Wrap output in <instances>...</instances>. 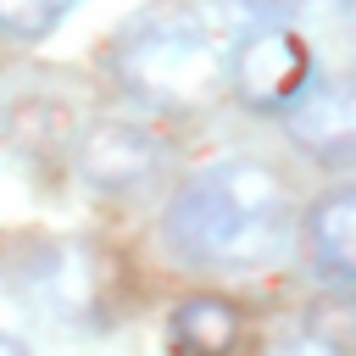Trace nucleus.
Instances as JSON below:
<instances>
[{
	"instance_id": "1",
	"label": "nucleus",
	"mask_w": 356,
	"mask_h": 356,
	"mask_svg": "<svg viewBox=\"0 0 356 356\" xmlns=\"http://www.w3.org/2000/svg\"><path fill=\"white\" fill-rule=\"evenodd\" d=\"M167 245L189 267H217V273H256L273 267L289 250L295 234V206L284 178L267 161H211L184 189L167 200L161 222Z\"/></svg>"
},
{
	"instance_id": "2",
	"label": "nucleus",
	"mask_w": 356,
	"mask_h": 356,
	"mask_svg": "<svg viewBox=\"0 0 356 356\" xmlns=\"http://www.w3.org/2000/svg\"><path fill=\"white\" fill-rule=\"evenodd\" d=\"M111 78L128 100L150 111H195L206 106L228 78V50L217 44L211 22L184 0H156L134 11L111 39Z\"/></svg>"
},
{
	"instance_id": "3",
	"label": "nucleus",
	"mask_w": 356,
	"mask_h": 356,
	"mask_svg": "<svg viewBox=\"0 0 356 356\" xmlns=\"http://www.w3.org/2000/svg\"><path fill=\"white\" fill-rule=\"evenodd\" d=\"M222 78L228 89L250 106V111H289L312 83H317V61H312V44L284 28V22H250L228 61H222Z\"/></svg>"
},
{
	"instance_id": "4",
	"label": "nucleus",
	"mask_w": 356,
	"mask_h": 356,
	"mask_svg": "<svg viewBox=\"0 0 356 356\" xmlns=\"http://www.w3.org/2000/svg\"><path fill=\"white\" fill-rule=\"evenodd\" d=\"M72 161H78V172H83L89 189L128 195V189H145V184L161 172L167 150H161V139H156L150 128H139V122H95V128L78 134Z\"/></svg>"
},
{
	"instance_id": "5",
	"label": "nucleus",
	"mask_w": 356,
	"mask_h": 356,
	"mask_svg": "<svg viewBox=\"0 0 356 356\" xmlns=\"http://www.w3.org/2000/svg\"><path fill=\"white\" fill-rule=\"evenodd\" d=\"M22 284H28L33 306H39L44 317H56V323H83V317L100 306V267H95L89 250H78V245H50V250H39V256L28 261V273H22Z\"/></svg>"
},
{
	"instance_id": "6",
	"label": "nucleus",
	"mask_w": 356,
	"mask_h": 356,
	"mask_svg": "<svg viewBox=\"0 0 356 356\" xmlns=\"http://www.w3.org/2000/svg\"><path fill=\"white\" fill-rule=\"evenodd\" d=\"M284 122L300 150L323 161H356V83H312Z\"/></svg>"
},
{
	"instance_id": "7",
	"label": "nucleus",
	"mask_w": 356,
	"mask_h": 356,
	"mask_svg": "<svg viewBox=\"0 0 356 356\" xmlns=\"http://www.w3.org/2000/svg\"><path fill=\"white\" fill-rule=\"evenodd\" d=\"M245 317L222 295H189L167 317V350L172 356H239Z\"/></svg>"
},
{
	"instance_id": "8",
	"label": "nucleus",
	"mask_w": 356,
	"mask_h": 356,
	"mask_svg": "<svg viewBox=\"0 0 356 356\" xmlns=\"http://www.w3.org/2000/svg\"><path fill=\"white\" fill-rule=\"evenodd\" d=\"M306 245H312V261L328 284H345L356 289V184L350 189H334L312 206L306 217Z\"/></svg>"
},
{
	"instance_id": "9",
	"label": "nucleus",
	"mask_w": 356,
	"mask_h": 356,
	"mask_svg": "<svg viewBox=\"0 0 356 356\" xmlns=\"http://www.w3.org/2000/svg\"><path fill=\"white\" fill-rule=\"evenodd\" d=\"M78 0H0V33L6 39H44L72 17Z\"/></svg>"
},
{
	"instance_id": "10",
	"label": "nucleus",
	"mask_w": 356,
	"mask_h": 356,
	"mask_svg": "<svg viewBox=\"0 0 356 356\" xmlns=\"http://www.w3.org/2000/svg\"><path fill=\"white\" fill-rule=\"evenodd\" d=\"M234 17H245V22H289L306 0H222Z\"/></svg>"
},
{
	"instance_id": "11",
	"label": "nucleus",
	"mask_w": 356,
	"mask_h": 356,
	"mask_svg": "<svg viewBox=\"0 0 356 356\" xmlns=\"http://www.w3.org/2000/svg\"><path fill=\"white\" fill-rule=\"evenodd\" d=\"M278 356H345V350L334 339H323V334H295V339L278 345Z\"/></svg>"
},
{
	"instance_id": "12",
	"label": "nucleus",
	"mask_w": 356,
	"mask_h": 356,
	"mask_svg": "<svg viewBox=\"0 0 356 356\" xmlns=\"http://www.w3.org/2000/svg\"><path fill=\"white\" fill-rule=\"evenodd\" d=\"M0 356H28V345H22L17 334H6V328H0Z\"/></svg>"
},
{
	"instance_id": "13",
	"label": "nucleus",
	"mask_w": 356,
	"mask_h": 356,
	"mask_svg": "<svg viewBox=\"0 0 356 356\" xmlns=\"http://www.w3.org/2000/svg\"><path fill=\"white\" fill-rule=\"evenodd\" d=\"M334 11H339L345 22H356V0H334Z\"/></svg>"
},
{
	"instance_id": "14",
	"label": "nucleus",
	"mask_w": 356,
	"mask_h": 356,
	"mask_svg": "<svg viewBox=\"0 0 356 356\" xmlns=\"http://www.w3.org/2000/svg\"><path fill=\"white\" fill-rule=\"evenodd\" d=\"M350 83H356V78H350Z\"/></svg>"
}]
</instances>
